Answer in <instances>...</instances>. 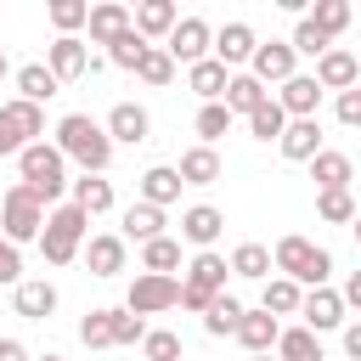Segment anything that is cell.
<instances>
[{
	"mask_svg": "<svg viewBox=\"0 0 361 361\" xmlns=\"http://www.w3.org/2000/svg\"><path fill=\"white\" fill-rule=\"evenodd\" d=\"M141 355H147V361H180V333H169V327H147Z\"/></svg>",
	"mask_w": 361,
	"mask_h": 361,
	"instance_id": "cell-44",
	"label": "cell"
},
{
	"mask_svg": "<svg viewBox=\"0 0 361 361\" xmlns=\"http://www.w3.org/2000/svg\"><path fill=\"white\" fill-rule=\"evenodd\" d=\"M68 203L85 209V214L96 220V214L113 209V180H102V175H79V180H68Z\"/></svg>",
	"mask_w": 361,
	"mask_h": 361,
	"instance_id": "cell-25",
	"label": "cell"
},
{
	"mask_svg": "<svg viewBox=\"0 0 361 361\" xmlns=\"http://www.w3.org/2000/svg\"><path fill=\"white\" fill-rule=\"evenodd\" d=\"M299 293H305V288H293L288 276H265L259 310H265V316H299Z\"/></svg>",
	"mask_w": 361,
	"mask_h": 361,
	"instance_id": "cell-36",
	"label": "cell"
},
{
	"mask_svg": "<svg viewBox=\"0 0 361 361\" xmlns=\"http://www.w3.org/2000/svg\"><path fill=\"white\" fill-rule=\"evenodd\" d=\"M338 124H361V90H338Z\"/></svg>",
	"mask_w": 361,
	"mask_h": 361,
	"instance_id": "cell-49",
	"label": "cell"
},
{
	"mask_svg": "<svg viewBox=\"0 0 361 361\" xmlns=\"http://www.w3.org/2000/svg\"><path fill=\"white\" fill-rule=\"evenodd\" d=\"M226 79H231V73H226L214 56H203V62H192V68H186V90H192V96H203V102H220V96H226Z\"/></svg>",
	"mask_w": 361,
	"mask_h": 361,
	"instance_id": "cell-31",
	"label": "cell"
},
{
	"mask_svg": "<svg viewBox=\"0 0 361 361\" xmlns=\"http://www.w3.org/2000/svg\"><path fill=\"white\" fill-rule=\"evenodd\" d=\"M226 130H231V113H226L220 102H203V107H197V147H214Z\"/></svg>",
	"mask_w": 361,
	"mask_h": 361,
	"instance_id": "cell-40",
	"label": "cell"
},
{
	"mask_svg": "<svg viewBox=\"0 0 361 361\" xmlns=\"http://www.w3.org/2000/svg\"><path fill=\"white\" fill-rule=\"evenodd\" d=\"M28 141H45V107L11 96L0 102V158H17Z\"/></svg>",
	"mask_w": 361,
	"mask_h": 361,
	"instance_id": "cell-5",
	"label": "cell"
},
{
	"mask_svg": "<svg viewBox=\"0 0 361 361\" xmlns=\"http://www.w3.org/2000/svg\"><path fill=\"white\" fill-rule=\"evenodd\" d=\"M85 68H90V45H85L79 34H56V39L45 45V73H51L56 85L85 79Z\"/></svg>",
	"mask_w": 361,
	"mask_h": 361,
	"instance_id": "cell-9",
	"label": "cell"
},
{
	"mask_svg": "<svg viewBox=\"0 0 361 361\" xmlns=\"http://www.w3.org/2000/svg\"><path fill=\"white\" fill-rule=\"evenodd\" d=\"M276 333H282V322H276V316H265V310H243V322H237V333H231V338H237L248 355H271Z\"/></svg>",
	"mask_w": 361,
	"mask_h": 361,
	"instance_id": "cell-21",
	"label": "cell"
},
{
	"mask_svg": "<svg viewBox=\"0 0 361 361\" xmlns=\"http://www.w3.org/2000/svg\"><path fill=\"white\" fill-rule=\"evenodd\" d=\"M276 147H282L288 164H310V158L322 152V124H316V118H288L282 135H276Z\"/></svg>",
	"mask_w": 361,
	"mask_h": 361,
	"instance_id": "cell-16",
	"label": "cell"
},
{
	"mask_svg": "<svg viewBox=\"0 0 361 361\" xmlns=\"http://www.w3.org/2000/svg\"><path fill=\"white\" fill-rule=\"evenodd\" d=\"M135 79H141V85H152V90H164V85L175 79V62L164 56V45H147V56H141V68H135Z\"/></svg>",
	"mask_w": 361,
	"mask_h": 361,
	"instance_id": "cell-39",
	"label": "cell"
},
{
	"mask_svg": "<svg viewBox=\"0 0 361 361\" xmlns=\"http://www.w3.org/2000/svg\"><path fill=\"white\" fill-rule=\"evenodd\" d=\"M254 45H259V39H254V28H248V23H226V28L209 39V56L231 73V68H243V62L254 56Z\"/></svg>",
	"mask_w": 361,
	"mask_h": 361,
	"instance_id": "cell-13",
	"label": "cell"
},
{
	"mask_svg": "<svg viewBox=\"0 0 361 361\" xmlns=\"http://www.w3.org/2000/svg\"><path fill=\"white\" fill-rule=\"evenodd\" d=\"M118 226H124L118 237H135V243H152V237H164V209H152V203H130Z\"/></svg>",
	"mask_w": 361,
	"mask_h": 361,
	"instance_id": "cell-34",
	"label": "cell"
},
{
	"mask_svg": "<svg viewBox=\"0 0 361 361\" xmlns=\"http://www.w3.org/2000/svg\"><path fill=\"white\" fill-rule=\"evenodd\" d=\"M316 214H322L327 226H350V220H355V197H350V192H316Z\"/></svg>",
	"mask_w": 361,
	"mask_h": 361,
	"instance_id": "cell-43",
	"label": "cell"
},
{
	"mask_svg": "<svg viewBox=\"0 0 361 361\" xmlns=\"http://www.w3.org/2000/svg\"><path fill=\"white\" fill-rule=\"evenodd\" d=\"M56 152H62V164H79L85 175H102L107 164H113V141H107V130L90 118V113H68L62 124H56V141H51Z\"/></svg>",
	"mask_w": 361,
	"mask_h": 361,
	"instance_id": "cell-1",
	"label": "cell"
},
{
	"mask_svg": "<svg viewBox=\"0 0 361 361\" xmlns=\"http://www.w3.org/2000/svg\"><path fill=\"white\" fill-rule=\"evenodd\" d=\"M175 305H180V276H147V271H141V276L130 282V293H124V310L141 316V322L158 316V310H175Z\"/></svg>",
	"mask_w": 361,
	"mask_h": 361,
	"instance_id": "cell-6",
	"label": "cell"
},
{
	"mask_svg": "<svg viewBox=\"0 0 361 361\" xmlns=\"http://www.w3.org/2000/svg\"><path fill=\"white\" fill-rule=\"evenodd\" d=\"M288 118H316V107H322V85L310 79V73H293V79H282V90L271 96Z\"/></svg>",
	"mask_w": 361,
	"mask_h": 361,
	"instance_id": "cell-15",
	"label": "cell"
},
{
	"mask_svg": "<svg viewBox=\"0 0 361 361\" xmlns=\"http://www.w3.org/2000/svg\"><path fill=\"white\" fill-rule=\"evenodd\" d=\"M344 355L361 361V322H344Z\"/></svg>",
	"mask_w": 361,
	"mask_h": 361,
	"instance_id": "cell-51",
	"label": "cell"
},
{
	"mask_svg": "<svg viewBox=\"0 0 361 361\" xmlns=\"http://www.w3.org/2000/svg\"><path fill=\"white\" fill-rule=\"evenodd\" d=\"M28 361H62V355H51V350H45V355H28Z\"/></svg>",
	"mask_w": 361,
	"mask_h": 361,
	"instance_id": "cell-53",
	"label": "cell"
},
{
	"mask_svg": "<svg viewBox=\"0 0 361 361\" xmlns=\"http://www.w3.org/2000/svg\"><path fill=\"white\" fill-rule=\"evenodd\" d=\"M39 231H51V237H62V243H73V248H85V231H90V214L85 209H73V203H56L51 214H45V226Z\"/></svg>",
	"mask_w": 361,
	"mask_h": 361,
	"instance_id": "cell-29",
	"label": "cell"
},
{
	"mask_svg": "<svg viewBox=\"0 0 361 361\" xmlns=\"http://www.w3.org/2000/svg\"><path fill=\"white\" fill-rule=\"evenodd\" d=\"M79 344L85 350H113V310H90L79 322Z\"/></svg>",
	"mask_w": 361,
	"mask_h": 361,
	"instance_id": "cell-41",
	"label": "cell"
},
{
	"mask_svg": "<svg viewBox=\"0 0 361 361\" xmlns=\"http://www.w3.org/2000/svg\"><path fill=\"white\" fill-rule=\"evenodd\" d=\"M11 305H17V316L45 322V316L56 310V282H45V276H23V282L11 288Z\"/></svg>",
	"mask_w": 361,
	"mask_h": 361,
	"instance_id": "cell-19",
	"label": "cell"
},
{
	"mask_svg": "<svg viewBox=\"0 0 361 361\" xmlns=\"http://www.w3.org/2000/svg\"><path fill=\"white\" fill-rule=\"evenodd\" d=\"M141 56H147V39H141L135 28H124V34H118V39L107 45V56H102V62H113V68L135 73V68H141Z\"/></svg>",
	"mask_w": 361,
	"mask_h": 361,
	"instance_id": "cell-38",
	"label": "cell"
},
{
	"mask_svg": "<svg viewBox=\"0 0 361 361\" xmlns=\"http://www.w3.org/2000/svg\"><path fill=\"white\" fill-rule=\"evenodd\" d=\"M175 23H180V6H175V0H141V6L130 11V28H135L147 45H152V39H164Z\"/></svg>",
	"mask_w": 361,
	"mask_h": 361,
	"instance_id": "cell-17",
	"label": "cell"
},
{
	"mask_svg": "<svg viewBox=\"0 0 361 361\" xmlns=\"http://www.w3.org/2000/svg\"><path fill=\"white\" fill-rule=\"evenodd\" d=\"M226 254H214V248H203V254H192V265H186V288H197V293H226Z\"/></svg>",
	"mask_w": 361,
	"mask_h": 361,
	"instance_id": "cell-22",
	"label": "cell"
},
{
	"mask_svg": "<svg viewBox=\"0 0 361 361\" xmlns=\"http://www.w3.org/2000/svg\"><path fill=\"white\" fill-rule=\"evenodd\" d=\"M175 175H180V186H214L220 180V152L214 147H186Z\"/></svg>",
	"mask_w": 361,
	"mask_h": 361,
	"instance_id": "cell-24",
	"label": "cell"
},
{
	"mask_svg": "<svg viewBox=\"0 0 361 361\" xmlns=\"http://www.w3.org/2000/svg\"><path fill=\"white\" fill-rule=\"evenodd\" d=\"M17 175H23V186L39 197V209L62 203V192H68V164H62V152H56L51 141H28V147L17 152Z\"/></svg>",
	"mask_w": 361,
	"mask_h": 361,
	"instance_id": "cell-3",
	"label": "cell"
},
{
	"mask_svg": "<svg viewBox=\"0 0 361 361\" xmlns=\"http://www.w3.org/2000/svg\"><path fill=\"white\" fill-rule=\"evenodd\" d=\"M243 310H248L243 299H231V293H220V299H214V305L203 310V333H209V338H226V333H237V322H243Z\"/></svg>",
	"mask_w": 361,
	"mask_h": 361,
	"instance_id": "cell-37",
	"label": "cell"
},
{
	"mask_svg": "<svg viewBox=\"0 0 361 361\" xmlns=\"http://www.w3.org/2000/svg\"><path fill=\"white\" fill-rule=\"evenodd\" d=\"M39 226H45V209H39V197L17 180V186L0 197V237H6L11 248H23V243H39Z\"/></svg>",
	"mask_w": 361,
	"mask_h": 361,
	"instance_id": "cell-4",
	"label": "cell"
},
{
	"mask_svg": "<svg viewBox=\"0 0 361 361\" xmlns=\"http://www.w3.org/2000/svg\"><path fill=\"white\" fill-rule=\"evenodd\" d=\"M316 85H322V96L327 90H355V79H361V62H355V51H344V45H327L322 56H316V73H310Z\"/></svg>",
	"mask_w": 361,
	"mask_h": 361,
	"instance_id": "cell-11",
	"label": "cell"
},
{
	"mask_svg": "<svg viewBox=\"0 0 361 361\" xmlns=\"http://www.w3.org/2000/svg\"><path fill=\"white\" fill-rule=\"evenodd\" d=\"M271 271L288 276L293 288H327V276H333V254L316 248L310 237L288 231V237H276V248H271Z\"/></svg>",
	"mask_w": 361,
	"mask_h": 361,
	"instance_id": "cell-2",
	"label": "cell"
},
{
	"mask_svg": "<svg viewBox=\"0 0 361 361\" xmlns=\"http://www.w3.org/2000/svg\"><path fill=\"white\" fill-rule=\"evenodd\" d=\"M248 79H259V85H282V79H293L299 73V56L288 51V39H265V45H254V56H248V68H243Z\"/></svg>",
	"mask_w": 361,
	"mask_h": 361,
	"instance_id": "cell-10",
	"label": "cell"
},
{
	"mask_svg": "<svg viewBox=\"0 0 361 361\" xmlns=\"http://www.w3.org/2000/svg\"><path fill=\"white\" fill-rule=\"evenodd\" d=\"M107 141L113 147H141L147 141V130H152V118H147V107L141 102H113V113H107Z\"/></svg>",
	"mask_w": 361,
	"mask_h": 361,
	"instance_id": "cell-12",
	"label": "cell"
},
{
	"mask_svg": "<svg viewBox=\"0 0 361 361\" xmlns=\"http://www.w3.org/2000/svg\"><path fill=\"white\" fill-rule=\"evenodd\" d=\"M209 39H214V28H209L203 17H180V23L164 34V56L192 68V62H203V56H209Z\"/></svg>",
	"mask_w": 361,
	"mask_h": 361,
	"instance_id": "cell-8",
	"label": "cell"
},
{
	"mask_svg": "<svg viewBox=\"0 0 361 361\" xmlns=\"http://www.w3.org/2000/svg\"><path fill=\"white\" fill-rule=\"evenodd\" d=\"M299 316H305L299 327H310L316 338L350 322V310H344V299H338V288H305V293H299Z\"/></svg>",
	"mask_w": 361,
	"mask_h": 361,
	"instance_id": "cell-7",
	"label": "cell"
},
{
	"mask_svg": "<svg viewBox=\"0 0 361 361\" xmlns=\"http://www.w3.org/2000/svg\"><path fill=\"white\" fill-rule=\"evenodd\" d=\"M226 271L231 276H248V282H265L271 276V248L265 243H237L231 259H226Z\"/></svg>",
	"mask_w": 361,
	"mask_h": 361,
	"instance_id": "cell-32",
	"label": "cell"
},
{
	"mask_svg": "<svg viewBox=\"0 0 361 361\" xmlns=\"http://www.w3.org/2000/svg\"><path fill=\"white\" fill-rule=\"evenodd\" d=\"M338 299H344V310H361V271H355V276L338 288Z\"/></svg>",
	"mask_w": 361,
	"mask_h": 361,
	"instance_id": "cell-50",
	"label": "cell"
},
{
	"mask_svg": "<svg viewBox=\"0 0 361 361\" xmlns=\"http://www.w3.org/2000/svg\"><path fill=\"white\" fill-rule=\"evenodd\" d=\"M56 90H62V85H56V79L45 73V62H23V68H17V96H23V102L45 107V102H51Z\"/></svg>",
	"mask_w": 361,
	"mask_h": 361,
	"instance_id": "cell-33",
	"label": "cell"
},
{
	"mask_svg": "<svg viewBox=\"0 0 361 361\" xmlns=\"http://www.w3.org/2000/svg\"><path fill=\"white\" fill-rule=\"evenodd\" d=\"M141 271H147V276H175V271H180V243H175V237L141 243Z\"/></svg>",
	"mask_w": 361,
	"mask_h": 361,
	"instance_id": "cell-35",
	"label": "cell"
},
{
	"mask_svg": "<svg viewBox=\"0 0 361 361\" xmlns=\"http://www.w3.org/2000/svg\"><path fill=\"white\" fill-rule=\"evenodd\" d=\"M265 102H271V90H265L259 79H248V73H231V79H226V96H220V107H226L231 118H237V113L248 118V113H254V107H265Z\"/></svg>",
	"mask_w": 361,
	"mask_h": 361,
	"instance_id": "cell-23",
	"label": "cell"
},
{
	"mask_svg": "<svg viewBox=\"0 0 361 361\" xmlns=\"http://www.w3.org/2000/svg\"><path fill=\"white\" fill-rule=\"evenodd\" d=\"M220 231H226V214L214 209V203H192V209H180V237L203 254V248H214L220 243Z\"/></svg>",
	"mask_w": 361,
	"mask_h": 361,
	"instance_id": "cell-14",
	"label": "cell"
},
{
	"mask_svg": "<svg viewBox=\"0 0 361 361\" xmlns=\"http://www.w3.org/2000/svg\"><path fill=\"white\" fill-rule=\"evenodd\" d=\"M248 361H271V355H248Z\"/></svg>",
	"mask_w": 361,
	"mask_h": 361,
	"instance_id": "cell-55",
	"label": "cell"
},
{
	"mask_svg": "<svg viewBox=\"0 0 361 361\" xmlns=\"http://www.w3.org/2000/svg\"><path fill=\"white\" fill-rule=\"evenodd\" d=\"M271 350H276V361H327V350H322V338L310 327H282Z\"/></svg>",
	"mask_w": 361,
	"mask_h": 361,
	"instance_id": "cell-28",
	"label": "cell"
},
{
	"mask_svg": "<svg viewBox=\"0 0 361 361\" xmlns=\"http://www.w3.org/2000/svg\"><path fill=\"white\" fill-rule=\"evenodd\" d=\"M85 17H90V6H85V0H51V23H56L62 34L85 28Z\"/></svg>",
	"mask_w": 361,
	"mask_h": 361,
	"instance_id": "cell-45",
	"label": "cell"
},
{
	"mask_svg": "<svg viewBox=\"0 0 361 361\" xmlns=\"http://www.w3.org/2000/svg\"><path fill=\"white\" fill-rule=\"evenodd\" d=\"M282 124H288V113H282L276 102H265V107H254V113H248V135H254V141H276V135H282Z\"/></svg>",
	"mask_w": 361,
	"mask_h": 361,
	"instance_id": "cell-42",
	"label": "cell"
},
{
	"mask_svg": "<svg viewBox=\"0 0 361 361\" xmlns=\"http://www.w3.org/2000/svg\"><path fill=\"white\" fill-rule=\"evenodd\" d=\"M288 51H293V56H322V51H327V39H322V34H316V28L299 17V23H293V39H288Z\"/></svg>",
	"mask_w": 361,
	"mask_h": 361,
	"instance_id": "cell-46",
	"label": "cell"
},
{
	"mask_svg": "<svg viewBox=\"0 0 361 361\" xmlns=\"http://www.w3.org/2000/svg\"><path fill=\"white\" fill-rule=\"evenodd\" d=\"M305 23H310V28H316V34L333 45V39L350 28V0H316V6L305 11Z\"/></svg>",
	"mask_w": 361,
	"mask_h": 361,
	"instance_id": "cell-30",
	"label": "cell"
},
{
	"mask_svg": "<svg viewBox=\"0 0 361 361\" xmlns=\"http://www.w3.org/2000/svg\"><path fill=\"white\" fill-rule=\"evenodd\" d=\"M85 28H90V45H113V39L130 28V11H124L118 0H102V6H90Z\"/></svg>",
	"mask_w": 361,
	"mask_h": 361,
	"instance_id": "cell-26",
	"label": "cell"
},
{
	"mask_svg": "<svg viewBox=\"0 0 361 361\" xmlns=\"http://www.w3.org/2000/svg\"><path fill=\"white\" fill-rule=\"evenodd\" d=\"M141 203H152V209L180 203V175H175V164H152V169L141 175Z\"/></svg>",
	"mask_w": 361,
	"mask_h": 361,
	"instance_id": "cell-27",
	"label": "cell"
},
{
	"mask_svg": "<svg viewBox=\"0 0 361 361\" xmlns=\"http://www.w3.org/2000/svg\"><path fill=\"white\" fill-rule=\"evenodd\" d=\"M0 361H28V350L17 338H0Z\"/></svg>",
	"mask_w": 361,
	"mask_h": 361,
	"instance_id": "cell-52",
	"label": "cell"
},
{
	"mask_svg": "<svg viewBox=\"0 0 361 361\" xmlns=\"http://www.w3.org/2000/svg\"><path fill=\"white\" fill-rule=\"evenodd\" d=\"M79 254H85L90 276H118V271H124V237H118V231H96Z\"/></svg>",
	"mask_w": 361,
	"mask_h": 361,
	"instance_id": "cell-20",
	"label": "cell"
},
{
	"mask_svg": "<svg viewBox=\"0 0 361 361\" xmlns=\"http://www.w3.org/2000/svg\"><path fill=\"white\" fill-rule=\"evenodd\" d=\"M17 282H23V254L0 237V288H17Z\"/></svg>",
	"mask_w": 361,
	"mask_h": 361,
	"instance_id": "cell-48",
	"label": "cell"
},
{
	"mask_svg": "<svg viewBox=\"0 0 361 361\" xmlns=\"http://www.w3.org/2000/svg\"><path fill=\"white\" fill-rule=\"evenodd\" d=\"M141 338H147V322L130 310H113V344H141Z\"/></svg>",
	"mask_w": 361,
	"mask_h": 361,
	"instance_id": "cell-47",
	"label": "cell"
},
{
	"mask_svg": "<svg viewBox=\"0 0 361 361\" xmlns=\"http://www.w3.org/2000/svg\"><path fill=\"white\" fill-rule=\"evenodd\" d=\"M6 73H11V62H6V51H0V79H6Z\"/></svg>",
	"mask_w": 361,
	"mask_h": 361,
	"instance_id": "cell-54",
	"label": "cell"
},
{
	"mask_svg": "<svg viewBox=\"0 0 361 361\" xmlns=\"http://www.w3.org/2000/svg\"><path fill=\"white\" fill-rule=\"evenodd\" d=\"M310 180H316V192H350V180H355V164H350V152H333V147H322V152L310 158Z\"/></svg>",
	"mask_w": 361,
	"mask_h": 361,
	"instance_id": "cell-18",
	"label": "cell"
}]
</instances>
